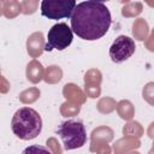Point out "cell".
I'll list each match as a JSON object with an SVG mask.
<instances>
[{
  "label": "cell",
  "mask_w": 154,
  "mask_h": 154,
  "mask_svg": "<svg viewBox=\"0 0 154 154\" xmlns=\"http://www.w3.org/2000/svg\"><path fill=\"white\" fill-rule=\"evenodd\" d=\"M111 23L112 17L108 7L96 0L77 4L71 16L72 31L85 41H96L105 36Z\"/></svg>",
  "instance_id": "obj_1"
},
{
  "label": "cell",
  "mask_w": 154,
  "mask_h": 154,
  "mask_svg": "<svg viewBox=\"0 0 154 154\" xmlns=\"http://www.w3.org/2000/svg\"><path fill=\"white\" fill-rule=\"evenodd\" d=\"M12 132L23 141L36 138L42 130V119L37 111L30 107L17 109L11 120Z\"/></svg>",
  "instance_id": "obj_2"
},
{
  "label": "cell",
  "mask_w": 154,
  "mask_h": 154,
  "mask_svg": "<svg viewBox=\"0 0 154 154\" xmlns=\"http://www.w3.org/2000/svg\"><path fill=\"white\" fill-rule=\"evenodd\" d=\"M58 135L63 140L66 150L82 148L87 142L85 126L79 120L63 122L58 128Z\"/></svg>",
  "instance_id": "obj_3"
},
{
  "label": "cell",
  "mask_w": 154,
  "mask_h": 154,
  "mask_svg": "<svg viewBox=\"0 0 154 154\" xmlns=\"http://www.w3.org/2000/svg\"><path fill=\"white\" fill-rule=\"evenodd\" d=\"M47 38H48V41L46 43L45 51H47V52H51L53 49L64 51L72 43L73 31L66 23H64V22L57 23L49 29Z\"/></svg>",
  "instance_id": "obj_4"
},
{
  "label": "cell",
  "mask_w": 154,
  "mask_h": 154,
  "mask_svg": "<svg viewBox=\"0 0 154 154\" xmlns=\"http://www.w3.org/2000/svg\"><path fill=\"white\" fill-rule=\"evenodd\" d=\"M40 6L43 17L55 20L71 17L77 2L75 0H43Z\"/></svg>",
  "instance_id": "obj_5"
},
{
  "label": "cell",
  "mask_w": 154,
  "mask_h": 154,
  "mask_svg": "<svg viewBox=\"0 0 154 154\" xmlns=\"http://www.w3.org/2000/svg\"><path fill=\"white\" fill-rule=\"evenodd\" d=\"M135 51L136 45L134 38L125 35H119L109 47V58L113 63L120 64L131 58Z\"/></svg>",
  "instance_id": "obj_6"
},
{
  "label": "cell",
  "mask_w": 154,
  "mask_h": 154,
  "mask_svg": "<svg viewBox=\"0 0 154 154\" xmlns=\"http://www.w3.org/2000/svg\"><path fill=\"white\" fill-rule=\"evenodd\" d=\"M45 48V36L41 31H35L31 35H29V37L26 38V52L31 58H38L43 53Z\"/></svg>",
  "instance_id": "obj_7"
},
{
  "label": "cell",
  "mask_w": 154,
  "mask_h": 154,
  "mask_svg": "<svg viewBox=\"0 0 154 154\" xmlns=\"http://www.w3.org/2000/svg\"><path fill=\"white\" fill-rule=\"evenodd\" d=\"M63 96L66 99V101L77 105H83L87 101L85 93L75 83H66L63 87Z\"/></svg>",
  "instance_id": "obj_8"
},
{
  "label": "cell",
  "mask_w": 154,
  "mask_h": 154,
  "mask_svg": "<svg viewBox=\"0 0 154 154\" xmlns=\"http://www.w3.org/2000/svg\"><path fill=\"white\" fill-rule=\"evenodd\" d=\"M141 147V141L140 138H134V137H122L117 140L113 144V152L114 154H128L130 152L137 150Z\"/></svg>",
  "instance_id": "obj_9"
},
{
  "label": "cell",
  "mask_w": 154,
  "mask_h": 154,
  "mask_svg": "<svg viewBox=\"0 0 154 154\" xmlns=\"http://www.w3.org/2000/svg\"><path fill=\"white\" fill-rule=\"evenodd\" d=\"M25 76L30 83L32 84L40 83L45 77V69L42 64L36 59H32L31 61H29L25 69Z\"/></svg>",
  "instance_id": "obj_10"
},
{
  "label": "cell",
  "mask_w": 154,
  "mask_h": 154,
  "mask_svg": "<svg viewBox=\"0 0 154 154\" xmlns=\"http://www.w3.org/2000/svg\"><path fill=\"white\" fill-rule=\"evenodd\" d=\"M0 13L7 19L16 18L19 13H23L22 2L17 0H2L0 1Z\"/></svg>",
  "instance_id": "obj_11"
},
{
  "label": "cell",
  "mask_w": 154,
  "mask_h": 154,
  "mask_svg": "<svg viewBox=\"0 0 154 154\" xmlns=\"http://www.w3.org/2000/svg\"><path fill=\"white\" fill-rule=\"evenodd\" d=\"M114 137V131L112 128L107 125H101L95 128L90 134V143H100L106 142L109 143Z\"/></svg>",
  "instance_id": "obj_12"
},
{
  "label": "cell",
  "mask_w": 154,
  "mask_h": 154,
  "mask_svg": "<svg viewBox=\"0 0 154 154\" xmlns=\"http://www.w3.org/2000/svg\"><path fill=\"white\" fill-rule=\"evenodd\" d=\"M132 36L137 41H146L149 36V25L144 18H137L132 23Z\"/></svg>",
  "instance_id": "obj_13"
},
{
  "label": "cell",
  "mask_w": 154,
  "mask_h": 154,
  "mask_svg": "<svg viewBox=\"0 0 154 154\" xmlns=\"http://www.w3.org/2000/svg\"><path fill=\"white\" fill-rule=\"evenodd\" d=\"M116 109H117L118 116L123 120H126V122L132 120V118L135 116V106L130 100H126V99L120 100L117 103V108Z\"/></svg>",
  "instance_id": "obj_14"
},
{
  "label": "cell",
  "mask_w": 154,
  "mask_h": 154,
  "mask_svg": "<svg viewBox=\"0 0 154 154\" xmlns=\"http://www.w3.org/2000/svg\"><path fill=\"white\" fill-rule=\"evenodd\" d=\"M123 135L126 137H134V138H141L144 134V129L140 122L130 120L123 126Z\"/></svg>",
  "instance_id": "obj_15"
},
{
  "label": "cell",
  "mask_w": 154,
  "mask_h": 154,
  "mask_svg": "<svg viewBox=\"0 0 154 154\" xmlns=\"http://www.w3.org/2000/svg\"><path fill=\"white\" fill-rule=\"evenodd\" d=\"M143 11V4L141 1H129L122 7V16L125 18H135Z\"/></svg>",
  "instance_id": "obj_16"
},
{
  "label": "cell",
  "mask_w": 154,
  "mask_h": 154,
  "mask_svg": "<svg viewBox=\"0 0 154 154\" xmlns=\"http://www.w3.org/2000/svg\"><path fill=\"white\" fill-rule=\"evenodd\" d=\"M63 78V70L58 65H49L45 70V77L43 81L47 84H57Z\"/></svg>",
  "instance_id": "obj_17"
},
{
  "label": "cell",
  "mask_w": 154,
  "mask_h": 154,
  "mask_svg": "<svg viewBox=\"0 0 154 154\" xmlns=\"http://www.w3.org/2000/svg\"><path fill=\"white\" fill-rule=\"evenodd\" d=\"M40 95H41L40 89L36 87H31V88H28V89L23 90L22 93H19L18 99L22 103L30 105V103H34L35 101H37L40 99Z\"/></svg>",
  "instance_id": "obj_18"
},
{
  "label": "cell",
  "mask_w": 154,
  "mask_h": 154,
  "mask_svg": "<svg viewBox=\"0 0 154 154\" xmlns=\"http://www.w3.org/2000/svg\"><path fill=\"white\" fill-rule=\"evenodd\" d=\"M117 101L111 96H103L101 97L96 103V109L101 114H109L117 108Z\"/></svg>",
  "instance_id": "obj_19"
},
{
  "label": "cell",
  "mask_w": 154,
  "mask_h": 154,
  "mask_svg": "<svg viewBox=\"0 0 154 154\" xmlns=\"http://www.w3.org/2000/svg\"><path fill=\"white\" fill-rule=\"evenodd\" d=\"M59 112L63 117H66V118L75 117L81 112V105H77V103H73L70 101H65L60 105Z\"/></svg>",
  "instance_id": "obj_20"
},
{
  "label": "cell",
  "mask_w": 154,
  "mask_h": 154,
  "mask_svg": "<svg viewBox=\"0 0 154 154\" xmlns=\"http://www.w3.org/2000/svg\"><path fill=\"white\" fill-rule=\"evenodd\" d=\"M102 82V73L99 69H90L84 75V85H100Z\"/></svg>",
  "instance_id": "obj_21"
},
{
  "label": "cell",
  "mask_w": 154,
  "mask_h": 154,
  "mask_svg": "<svg viewBox=\"0 0 154 154\" xmlns=\"http://www.w3.org/2000/svg\"><path fill=\"white\" fill-rule=\"evenodd\" d=\"M142 97L147 103L154 106V82H148L144 84L142 89Z\"/></svg>",
  "instance_id": "obj_22"
},
{
  "label": "cell",
  "mask_w": 154,
  "mask_h": 154,
  "mask_svg": "<svg viewBox=\"0 0 154 154\" xmlns=\"http://www.w3.org/2000/svg\"><path fill=\"white\" fill-rule=\"evenodd\" d=\"M89 150L95 154H112V148L108 143L106 142H100V143H90Z\"/></svg>",
  "instance_id": "obj_23"
},
{
  "label": "cell",
  "mask_w": 154,
  "mask_h": 154,
  "mask_svg": "<svg viewBox=\"0 0 154 154\" xmlns=\"http://www.w3.org/2000/svg\"><path fill=\"white\" fill-rule=\"evenodd\" d=\"M37 7H38V1L37 0H24V1H22L23 14H25V16L35 13Z\"/></svg>",
  "instance_id": "obj_24"
},
{
  "label": "cell",
  "mask_w": 154,
  "mask_h": 154,
  "mask_svg": "<svg viewBox=\"0 0 154 154\" xmlns=\"http://www.w3.org/2000/svg\"><path fill=\"white\" fill-rule=\"evenodd\" d=\"M22 154H52L49 149H47L43 146H38V144H34V146H29L26 147Z\"/></svg>",
  "instance_id": "obj_25"
},
{
  "label": "cell",
  "mask_w": 154,
  "mask_h": 154,
  "mask_svg": "<svg viewBox=\"0 0 154 154\" xmlns=\"http://www.w3.org/2000/svg\"><path fill=\"white\" fill-rule=\"evenodd\" d=\"M46 144H47V148L51 150L52 154H63L61 146H60L59 141H58L55 137H49V138H47Z\"/></svg>",
  "instance_id": "obj_26"
},
{
  "label": "cell",
  "mask_w": 154,
  "mask_h": 154,
  "mask_svg": "<svg viewBox=\"0 0 154 154\" xmlns=\"http://www.w3.org/2000/svg\"><path fill=\"white\" fill-rule=\"evenodd\" d=\"M84 93L87 97L96 99L101 95V87L100 85H84Z\"/></svg>",
  "instance_id": "obj_27"
},
{
  "label": "cell",
  "mask_w": 154,
  "mask_h": 154,
  "mask_svg": "<svg viewBox=\"0 0 154 154\" xmlns=\"http://www.w3.org/2000/svg\"><path fill=\"white\" fill-rule=\"evenodd\" d=\"M144 46L149 52L154 53V29H152V32L149 34L148 38L144 41Z\"/></svg>",
  "instance_id": "obj_28"
},
{
  "label": "cell",
  "mask_w": 154,
  "mask_h": 154,
  "mask_svg": "<svg viewBox=\"0 0 154 154\" xmlns=\"http://www.w3.org/2000/svg\"><path fill=\"white\" fill-rule=\"evenodd\" d=\"M10 90V82L5 78V76H1V85H0V91L1 94H6Z\"/></svg>",
  "instance_id": "obj_29"
},
{
  "label": "cell",
  "mask_w": 154,
  "mask_h": 154,
  "mask_svg": "<svg viewBox=\"0 0 154 154\" xmlns=\"http://www.w3.org/2000/svg\"><path fill=\"white\" fill-rule=\"evenodd\" d=\"M147 135H148V137H150L152 140H154V122H152V123L148 125Z\"/></svg>",
  "instance_id": "obj_30"
},
{
  "label": "cell",
  "mask_w": 154,
  "mask_h": 154,
  "mask_svg": "<svg viewBox=\"0 0 154 154\" xmlns=\"http://www.w3.org/2000/svg\"><path fill=\"white\" fill-rule=\"evenodd\" d=\"M128 154H141V153L137 152V150H134V152H130V153H128Z\"/></svg>",
  "instance_id": "obj_31"
},
{
  "label": "cell",
  "mask_w": 154,
  "mask_h": 154,
  "mask_svg": "<svg viewBox=\"0 0 154 154\" xmlns=\"http://www.w3.org/2000/svg\"><path fill=\"white\" fill-rule=\"evenodd\" d=\"M150 152L154 153V140H153V143H152V148H150Z\"/></svg>",
  "instance_id": "obj_32"
},
{
  "label": "cell",
  "mask_w": 154,
  "mask_h": 154,
  "mask_svg": "<svg viewBox=\"0 0 154 154\" xmlns=\"http://www.w3.org/2000/svg\"><path fill=\"white\" fill-rule=\"evenodd\" d=\"M147 5H149V6H152V7H154V2H149V1H148V2H147Z\"/></svg>",
  "instance_id": "obj_33"
},
{
  "label": "cell",
  "mask_w": 154,
  "mask_h": 154,
  "mask_svg": "<svg viewBox=\"0 0 154 154\" xmlns=\"http://www.w3.org/2000/svg\"><path fill=\"white\" fill-rule=\"evenodd\" d=\"M148 154H154V153H153V152H150V150H149V152H148Z\"/></svg>",
  "instance_id": "obj_34"
}]
</instances>
